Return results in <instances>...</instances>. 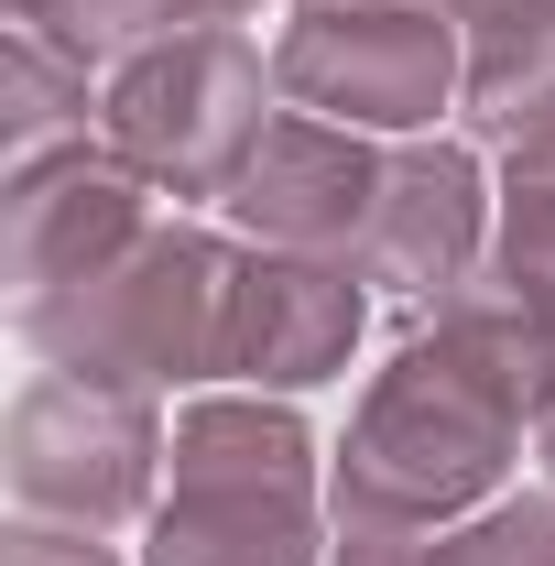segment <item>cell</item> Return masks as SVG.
I'll return each mask as SVG.
<instances>
[{"label": "cell", "instance_id": "cell-1", "mask_svg": "<svg viewBox=\"0 0 555 566\" xmlns=\"http://www.w3.org/2000/svg\"><path fill=\"white\" fill-rule=\"evenodd\" d=\"M294 480H305V436L294 424L197 415L186 458H175V512H164L153 566H305Z\"/></svg>", "mask_w": 555, "mask_h": 566}, {"label": "cell", "instance_id": "cell-2", "mask_svg": "<svg viewBox=\"0 0 555 566\" xmlns=\"http://www.w3.org/2000/svg\"><path fill=\"white\" fill-rule=\"evenodd\" d=\"M283 76L305 98H327L338 120H425L447 87V22L425 11H348V22H305L283 44Z\"/></svg>", "mask_w": 555, "mask_h": 566}, {"label": "cell", "instance_id": "cell-3", "mask_svg": "<svg viewBox=\"0 0 555 566\" xmlns=\"http://www.w3.org/2000/svg\"><path fill=\"white\" fill-rule=\"evenodd\" d=\"M359 327V294L338 273H251L229 294V359H251L262 381H316Z\"/></svg>", "mask_w": 555, "mask_h": 566}, {"label": "cell", "instance_id": "cell-4", "mask_svg": "<svg viewBox=\"0 0 555 566\" xmlns=\"http://www.w3.org/2000/svg\"><path fill=\"white\" fill-rule=\"evenodd\" d=\"M425 566H555V523L523 501V512H501V523H480L469 545H436Z\"/></svg>", "mask_w": 555, "mask_h": 566}, {"label": "cell", "instance_id": "cell-5", "mask_svg": "<svg viewBox=\"0 0 555 566\" xmlns=\"http://www.w3.org/2000/svg\"><path fill=\"white\" fill-rule=\"evenodd\" d=\"M11 566H109V556H98V545H66V534H22Z\"/></svg>", "mask_w": 555, "mask_h": 566}, {"label": "cell", "instance_id": "cell-6", "mask_svg": "<svg viewBox=\"0 0 555 566\" xmlns=\"http://www.w3.org/2000/svg\"><path fill=\"white\" fill-rule=\"evenodd\" d=\"M545 447H555V436H545Z\"/></svg>", "mask_w": 555, "mask_h": 566}]
</instances>
